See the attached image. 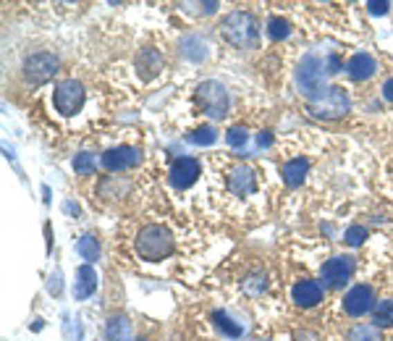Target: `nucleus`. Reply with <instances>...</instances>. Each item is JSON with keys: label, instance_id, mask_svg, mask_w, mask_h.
<instances>
[{"label": "nucleus", "instance_id": "6e6552de", "mask_svg": "<svg viewBox=\"0 0 393 341\" xmlns=\"http://www.w3.org/2000/svg\"><path fill=\"white\" fill-rule=\"evenodd\" d=\"M346 111H349V98H346V92L341 87H331L328 95H325V100L312 108V113L320 116V118H338Z\"/></svg>", "mask_w": 393, "mask_h": 341}, {"label": "nucleus", "instance_id": "aec40b11", "mask_svg": "<svg viewBox=\"0 0 393 341\" xmlns=\"http://www.w3.org/2000/svg\"><path fill=\"white\" fill-rule=\"evenodd\" d=\"M212 323H215V329L223 331L228 339H239V336H241V326H236L226 313H212Z\"/></svg>", "mask_w": 393, "mask_h": 341}, {"label": "nucleus", "instance_id": "c85d7f7f", "mask_svg": "<svg viewBox=\"0 0 393 341\" xmlns=\"http://www.w3.org/2000/svg\"><path fill=\"white\" fill-rule=\"evenodd\" d=\"M296 341H320V336L312 333V331H299V333H296Z\"/></svg>", "mask_w": 393, "mask_h": 341}, {"label": "nucleus", "instance_id": "7ed1b4c3", "mask_svg": "<svg viewBox=\"0 0 393 341\" xmlns=\"http://www.w3.org/2000/svg\"><path fill=\"white\" fill-rule=\"evenodd\" d=\"M136 252L145 260H163L173 252V237L168 228L163 226H147L139 231L136 237Z\"/></svg>", "mask_w": 393, "mask_h": 341}, {"label": "nucleus", "instance_id": "423d86ee", "mask_svg": "<svg viewBox=\"0 0 393 341\" xmlns=\"http://www.w3.org/2000/svg\"><path fill=\"white\" fill-rule=\"evenodd\" d=\"M84 105V87L74 82V79H66L55 87V108L63 116H74L79 113V108Z\"/></svg>", "mask_w": 393, "mask_h": 341}, {"label": "nucleus", "instance_id": "6ab92c4d", "mask_svg": "<svg viewBox=\"0 0 393 341\" xmlns=\"http://www.w3.org/2000/svg\"><path fill=\"white\" fill-rule=\"evenodd\" d=\"M372 323H375L378 329L393 326V299H383V302L375 304V310H372Z\"/></svg>", "mask_w": 393, "mask_h": 341}, {"label": "nucleus", "instance_id": "f03ea898", "mask_svg": "<svg viewBox=\"0 0 393 341\" xmlns=\"http://www.w3.org/2000/svg\"><path fill=\"white\" fill-rule=\"evenodd\" d=\"M221 32L228 42H234L236 48H249V45L257 42V21L246 11L228 13L221 21Z\"/></svg>", "mask_w": 393, "mask_h": 341}, {"label": "nucleus", "instance_id": "5701e85b", "mask_svg": "<svg viewBox=\"0 0 393 341\" xmlns=\"http://www.w3.org/2000/svg\"><path fill=\"white\" fill-rule=\"evenodd\" d=\"M289 21L286 19H281V16H273L271 21H268V35H271V39H286L289 37Z\"/></svg>", "mask_w": 393, "mask_h": 341}, {"label": "nucleus", "instance_id": "20e7f679", "mask_svg": "<svg viewBox=\"0 0 393 341\" xmlns=\"http://www.w3.org/2000/svg\"><path fill=\"white\" fill-rule=\"evenodd\" d=\"M196 102H199V108L210 116V118H223L226 111H228V95H226V87H223L221 82H202L199 87H196Z\"/></svg>", "mask_w": 393, "mask_h": 341}, {"label": "nucleus", "instance_id": "bb28decb", "mask_svg": "<svg viewBox=\"0 0 393 341\" xmlns=\"http://www.w3.org/2000/svg\"><path fill=\"white\" fill-rule=\"evenodd\" d=\"M226 139H228V145H231V147H244V145H246V131H244V129H231V131L226 134Z\"/></svg>", "mask_w": 393, "mask_h": 341}, {"label": "nucleus", "instance_id": "f8f14e48", "mask_svg": "<svg viewBox=\"0 0 393 341\" xmlns=\"http://www.w3.org/2000/svg\"><path fill=\"white\" fill-rule=\"evenodd\" d=\"M291 297H294V302L299 307H315L322 299V286L318 281H299L294 291H291Z\"/></svg>", "mask_w": 393, "mask_h": 341}, {"label": "nucleus", "instance_id": "c756f323", "mask_svg": "<svg viewBox=\"0 0 393 341\" xmlns=\"http://www.w3.org/2000/svg\"><path fill=\"white\" fill-rule=\"evenodd\" d=\"M383 98L388 102H393V79H388V82L383 84Z\"/></svg>", "mask_w": 393, "mask_h": 341}, {"label": "nucleus", "instance_id": "f257e3e1", "mask_svg": "<svg viewBox=\"0 0 393 341\" xmlns=\"http://www.w3.org/2000/svg\"><path fill=\"white\" fill-rule=\"evenodd\" d=\"M296 87L315 105L325 100V95H328V87H325V64L320 61L318 55H307L299 64V68H296Z\"/></svg>", "mask_w": 393, "mask_h": 341}, {"label": "nucleus", "instance_id": "7c9ffc66", "mask_svg": "<svg viewBox=\"0 0 393 341\" xmlns=\"http://www.w3.org/2000/svg\"><path fill=\"white\" fill-rule=\"evenodd\" d=\"M257 142H259V147H268V145H271V142H273L271 131H262V134H259V137H257Z\"/></svg>", "mask_w": 393, "mask_h": 341}, {"label": "nucleus", "instance_id": "2f4dec72", "mask_svg": "<svg viewBox=\"0 0 393 341\" xmlns=\"http://www.w3.org/2000/svg\"><path fill=\"white\" fill-rule=\"evenodd\" d=\"M328 68H331V74L341 71V64H338V58H328Z\"/></svg>", "mask_w": 393, "mask_h": 341}, {"label": "nucleus", "instance_id": "4be33fe9", "mask_svg": "<svg viewBox=\"0 0 393 341\" xmlns=\"http://www.w3.org/2000/svg\"><path fill=\"white\" fill-rule=\"evenodd\" d=\"M76 252L82 255L84 260H98L100 244L95 241V237H82V239H79V244H76Z\"/></svg>", "mask_w": 393, "mask_h": 341}, {"label": "nucleus", "instance_id": "a878e982", "mask_svg": "<svg viewBox=\"0 0 393 341\" xmlns=\"http://www.w3.org/2000/svg\"><path fill=\"white\" fill-rule=\"evenodd\" d=\"M365 239H367V228L365 226H351L346 231V244L349 247H359Z\"/></svg>", "mask_w": 393, "mask_h": 341}, {"label": "nucleus", "instance_id": "9d476101", "mask_svg": "<svg viewBox=\"0 0 393 341\" xmlns=\"http://www.w3.org/2000/svg\"><path fill=\"white\" fill-rule=\"evenodd\" d=\"M199 176V163H196L194 158H179L171 168V184L176 190H186V187H192Z\"/></svg>", "mask_w": 393, "mask_h": 341}, {"label": "nucleus", "instance_id": "2eb2a0df", "mask_svg": "<svg viewBox=\"0 0 393 341\" xmlns=\"http://www.w3.org/2000/svg\"><path fill=\"white\" fill-rule=\"evenodd\" d=\"M160 68H163V58H160L158 50L145 48L136 55V71L142 74V79H152L155 74H160Z\"/></svg>", "mask_w": 393, "mask_h": 341}, {"label": "nucleus", "instance_id": "412c9836", "mask_svg": "<svg viewBox=\"0 0 393 341\" xmlns=\"http://www.w3.org/2000/svg\"><path fill=\"white\" fill-rule=\"evenodd\" d=\"M349 341H383L378 326H354L349 331Z\"/></svg>", "mask_w": 393, "mask_h": 341}, {"label": "nucleus", "instance_id": "b1692460", "mask_svg": "<svg viewBox=\"0 0 393 341\" xmlns=\"http://www.w3.org/2000/svg\"><path fill=\"white\" fill-rule=\"evenodd\" d=\"M74 171L79 176H86V174H92L95 171V155H89V152H79L74 158Z\"/></svg>", "mask_w": 393, "mask_h": 341}, {"label": "nucleus", "instance_id": "393cba45", "mask_svg": "<svg viewBox=\"0 0 393 341\" xmlns=\"http://www.w3.org/2000/svg\"><path fill=\"white\" fill-rule=\"evenodd\" d=\"M189 142H194V145H212V142H215V129L212 127L194 129V131L189 134Z\"/></svg>", "mask_w": 393, "mask_h": 341}, {"label": "nucleus", "instance_id": "0eeeda50", "mask_svg": "<svg viewBox=\"0 0 393 341\" xmlns=\"http://www.w3.org/2000/svg\"><path fill=\"white\" fill-rule=\"evenodd\" d=\"M351 273H354V260L346 257V255H338V257H331L322 266L320 278H322V284L328 289H341V286H346V281L351 278Z\"/></svg>", "mask_w": 393, "mask_h": 341}, {"label": "nucleus", "instance_id": "a211bd4d", "mask_svg": "<svg viewBox=\"0 0 393 341\" xmlns=\"http://www.w3.org/2000/svg\"><path fill=\"white\" fill-rule=\"evenodd\" d=\"M309 171V163L304 158H299V160H289V163L283 165V181L289 184V187H299L304 176H307Z\"/></svg>", "mask_w": 393, "mask_h": 341}, {"label": "nucleus", "instance_id": "cd10ccee", "mask_svg": "<svg viewBox=\"0 0 393 341\" xmlns=\"http://www.w3.org/2000/svg\"><path fill=\"white\" fill-rule=\"evenodd\" d=\"M388 8H391V3H388V0H375V3H367V11L375 13V16L388 13Z\"/></svg>", "mask_w": 393, "mask_h": 341}, {"label": "nucleus", "instance_id": "9b49d317", "mask_svg": "<svg viewBox=\"0 0 393 341\" xmlns=\"http://www.w3.org/2000/svg\"><path fill=\"white\" fill-rule=\"evenodd\" d=\"M139 160H142V155L134 147H116L102 155V165L108 171H126V168H134Z\"/></svg>", "mask_w": 393, "mask_h": 341}, {"label": "nucleus", "instance_id": "ddd939ff", "mask_svg": "<svg viewBox=\"0 0 393 341\" xmlns=\"http://www.w3.org/2000/svg\"><path fill=\"white\" fill-rule=\"evenodd\" d=\"M346 71H349V76L356 79V82H365V79H369V76H375L378 64H375V58L367 55V53H356V55H351V61H349V66H346Z\"/></svg>", "mask_w": 393, "mask_h": 341}, {"label": "nucleus", "instance_id": "dca6fc26", "mask_svg": "<svg viewBox=\"0 0 393 341\" xmlns=\"http://www.w3.org/2000/svg\"><path fill=\"white\" fill-rule=\"evenodd\" d=\"M228 187L236 194H249V192L255 190V174H252V168L236 165L234 171H231V176H228Z\"/></svg>", "mask_w": 393, "mask_h": 341}, {"label": "nucleus", "instance_id": "473e14b6", "mask_svg": "<svg viewBox=\"0 0 393 341\" xmlns=\"http://www.w3.org/2000/svg\"><path fill=\"white\" fill-rule=\"evenodd\" d=\"M139 341H142V339H139Z\"/></svg>", "mask_w": 393, "mask_h": 341}, {"label": "nucleus", "instance_id": "1a4fd4ad", "mask_svg": "<svg viewBox=\"0 0 393 341\" xmlns=\"http://www.w3.org/2000/svg\"><path fill=\"white\" fill-rule=\"evenodd\" d=\"M344 310H346V315H351V317H359V315H365V313H369V310H375L372 289H369V286H354V289L344 297Z\"/></svg>", "mask_w": 393, "mask_h": 341}, {"label": "nucleus", "instance_id": "39448f33", "mask_svg": "<svg viewBox=\"0 0 393 341\" xmlns=\"http://www.w3.org/2000/svg\"><path fill=\"white\" fill-rule=\"evenodd\" d=\"M55 71H58V58L53 53H35V55H29L24 61V68H21L24 82L32 84V87L45 84L48 79L55 76Z\"/></svg>", "mask_w": 393, "mask_h": 341}, {"label": "nucleus", "instance_id": "4468645a", "mask_svg": "<svg viewBox=\"0 0 393 341\" xmlns=\"http://www.w3.org/2000/svg\"><path fill=\"white\" fill-rule=\"evenodd\" d=\"M98 289V276H95V268L92 266H82L76 270V281H74V297L76 299H86L92 297Z\"/></svg>", "mask_w": 393, "mask_h": 341}, {"label": "nucleus", "instance_id": "f3484780", "mask_svg": "<svg viewBox=\"0 0 393 341\" xmlns=\"http://www.w3.org/2000/svg\"><path fill=\"white\" fill-rule=\"evenodd\" d=\"M105 336H108V341H134V326H131L129 317L116 315L108 320Z\"/></svg>", "mask_w": 393, "mask_h": 341}]
</instances>
